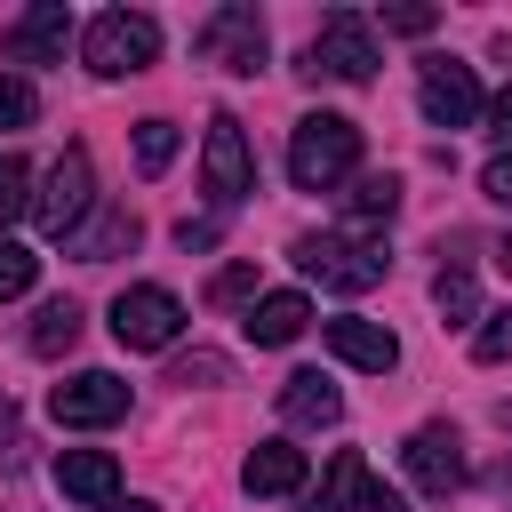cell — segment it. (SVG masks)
<instances>
[{"mask_svg": "<svg viewBox=\"0 0 512 512\" xmlns=\"http://www.w3.org/2000/svg\"><path fill=\"white\" fill-rule=\"evenodd\" d=\"M416 96H424V120H432V128H472V120H480V80H472V64H456V56H432L424 80H416Z\"/></svg>", "mask_w": 512, "mask_h": 512, "instance_id": "cell-10", "label": "cell"}, {"mask_svg": "<svg viewBox=\"0 0 512 512\" xmlns=\"http://www.w3.org/2000/svg\"><path fill=\"white\" fill-rule=\"evenodd\" d=\"M32 112H40V96H32V80H16V72H0V128H32Z\"/></svg>", "mask_w": 512, "mask_h": 512, "instance_id": "cell-26", "label": "cell"}, {"mask_svg": "<svg viewBox=\"0 0 512 512\" xmlns=\"http://www.w3.org/2000/svg\"><path fill=\"white\" fill-rule=\"evenodd\" d=\"M8 432H16V408H8V392H0V440H8Z\"/></svg>", "mask_w": 512, "mask_h": 512, "instance_id": "cell-35", "label": "cell"}, {"mask_svg": "<svg viewBox=\"0 0 512 512\" xmlns=\"http://www.w3.org/2000/svg\"><path fill=\"white\" fill-rule=\"evenodd\" d=\"M304 328H312V304H304L296 288H280V296H256V304H248V336H256V344H296Z\"/></svg>", "mask_w": 512, "mask_h": 512, "instance_id": "cell-18", "label": "cell"}, {"mask_svg": "<svg viewBox=\"0 0 512 512\" xmlns=\"http://www.w3.org/2000/svg\"><path fill=\"white\" fill-rule=\"evenodd\" d=\"M104 512H160V504H152V496H112Z\"/></svg>", "mask_w": 512, "mask_h": 512, "instance_id": "cell-34", "label": "cell"}, {"mask_svg": "<svg viewBox=\"0 0 512 512\" xmlns=\"http://www.w3.org/2000/svg\"><path fill=\"white\" fill-rule=\"evenodd\" d=\"M376 64H384V48H376V32H368V16H352V8H336V16H320V32H312V48H304V72L312 80H376Z\"/></svg>", "mask_w": 512, "mask_h": 512, "instance_id": "cell-4", "label": "cell"}, {"mask_svg": "<svg viewBox=\"0 0 512 512\" xmlns=\"http://www.w3.org/2000/svg\"><path fill=\"white\" fill-rule=\"evenodd\" d=\"M32 176H24V160L16 152H0V224H16L24 208H32V192H24Z\"/></svg>", "mask_w": 512, "mask_h": 512, "instance_id": "cell-27", "label": "cell"}, {"mask_svg": "<svg viewBox=\"0 0 512 512\" xmlns=\"http://www.w3.org/2000/svg\"><path fill=\"white\" fill-rule=\"evenodd\" d=\"M56 488H64L72 504H112V496H120L112 448H64V456H56Z\"/></svg>", "mask_w": 512, "mask_h": 512, "instance_id": "cell-15", "label": "cell"}, {"mask_svg": "<svg viewBox=\"0 0 512 512\" xmlns=\"http://www.w3.org/2000/svg\"><path fill=\"white\" fill-rule=\"evenodd\" d=\"M240 296H256V264H224L208 280V304H240Z\"/></svg>", "mask_w": 512, "mask_h": 512, "instance_id": "cell-28", "label": "cell"}, {"mask_svg": "<svg viewBox=\"0 0 512 512\" xmlns=\"http://www.w3.org/2000/svg\"><path fill=\"white\" fill-rule=\"evenodd\" d=\"M224 376H232V368H224L216 352H192V360H176V368H168V384H224Z\"/></svg>", "mask_w": 512, "mask_h": 512, "instance_id": "cell-29", "label": "cell"}, {"mask_svg": "<svg viewBox=\"0 0 512 512\" xmlns=\"http://www.w3.org/2000/svg\"><path fill=\"white\" fill-rule=\"evenodd\" d=\"M400 464H408V480H416L424 496H456V488H464V440H456L448 424H416L408 448H400Z\"/></svg>", "mask_w": 512, "mask_h": 512, "instance_id": "cell-11", "label": "cell"}, {"mask_svg": "<svg viewBox=\"0 0 512 512\" xmlns=\"http://www.w3.org/2000/svg\"><path fill=\"white\" fill-rule=\"evenodd\" d=\"M200 56L224 72H264V16L256 8H216L200 24Z\"/></svg>", "mask_w": 512, "mask_h": 512, "instance_id": "cell-12", "label": "cell"}, {"mask_svg": "<svg viewBox=\"0 0 512 512\" xmlns=\"http://www.w3.org/2000/svg\"><path fill=\"white\" fill-rule=\"evenodd\" d=\"M168 160H176V120H136V168L160 176Z\"/></svg>", "mask_w": 512, "mask_h": 512, "instance_id": "cell-23", "label": "cell"}, {"mask_svg": "<svg viewBox=\"0 0 512 512\" xmlns=\"http://www.w3.org/2000/svg\"><path fill=\"white\" fill-rule=\"evenodd\" d=\"M304 472H312L304 448H288V440H256L248 464H240V488H248V496H296Z\"/></svg>", "mask_w": 512, "mask_h": 512, "instance_id": "cell-14", "label": "cell"}, {"mask_svg": "<svg viewBox=\"0 0 512 512\" xmlns=\"http://www.w3.org/2000/svg\"><path fill=\"white\" fill-rule=\"evenodd\" d=\"M112 336H120L128 352H160V344L184 336V304H176L168 288H120V296H112Z\"/></svg>", "mask_w": 512, "mask_h": 512, "instance_id": "cell-7", "label": "cell"}, {"mask_svg": "<svg viewBox=\"0 0 512 512\" xmlns=\"http://www.w3.org/2000/svg\"><path fill=\"white\" fill-rule=\"evenodd\" d=\"M432 24H440L432 8H384V32H408V40H416V32H432Z\"/></svg>", "mask_w": 512, "mask_h": 512, "instance_id": "cell-31", "label": "cell"}, {"mask_svg": "<svg viewBox=\"0 0 512 512\" xmlns=\"http://www.w3.org/2000/svg\"><path fill=\"white\" fill-rule=\"evenodd\" d=\"M392 208H400V176H360V184L344 192V216H352V224H384Z\"/></svg>", "mask_w": 512, "mask_h": 512, "instance_id": "cell-21", "label": "cell"}, {"mask_svg": "<svg viewBox=\"0 0 512 512\" xmlns=\"http://www.w3.org/2000/svg\"><path fill=\"white\" fill-rule=\"evenodd\" d=\"M176 240H184V248H208V240H216V216H184Z\"/></svg>", "mask_w": 512, "mask_h": 512, "instance_id": "cell-33", "label": "cell"}, {"mask_svg": "<svg viewBox=\"0 0 512 512\" xmlns=\"http://www.w3.org/2000/svg\"><path fill=\"white\" fill-rule=\"evenodd\" d=\"M80 56H88V72L128 80V72H144V64L160 56V24H152L144 8H104V16H88Z\"/></svg>", "mask_w": 512, "mask_h": 512, "instance_id": "cell-3", "label": "cell"}, {"mask_svg": "<svg viewBox=\"0 0 512 512\" xmlns=\"http://www.w3.org/2000/svg\"><path fill=\"white\" fill-rule=\"evenodd\" d=\"M432 304H440L448 320H480V288H472V272H464V264H440V280H432Z\"/></svg>", "mask_w": 512, "mask_h": 512, "instance_id": "cell-22", "label": "cell"}, {"mask_svg": "<svg viewBox=\"0 0 512 512\" xmlns=\"http://www.w3.org/2000/svg\"><path fill=\"white\" fill-rule=\"evenodd\" d=\"M48 416H56V424H72V432L120 424V416H128V384H120L112 368H80V376H64V384L48 392Z\"/></svg>", "mask_w": 512, "mask_h": 512, "instance_id": "cell-8", "label": "cell"}, {"mask_svg": "<svg viewBox=\"0 0 512 512\" xmlns=\"http://www.w3.org/2000/svg\"><path fill=\"white\" fill-rule=\"evenodd\" d=\"M40 360H56V352H72L80 344V304L72 296H56V304H40V320H32V336H24Z\"/></svg>", "mask_w": 512, "mask_h": 512, "instance_id": "cell-20", "label": "cell"}, {"mask_svg": "<svg viewBox=\"0 0 512 512\" xmlns=\"http://www.w3.org/2000/svg\"><path fill=\"white\" fill-rule=\"evenodd\" d=\"M64 40H72V8L64 0H32L8 24V56L16 64H64Z\"/></svg>", "mask_w": 512, "mask_h": 512, "instance_id": "cell-13", "label": "cell"}, {"mask_svg": "<svg viewBox=\"0 0 512 512\" xmlns=\"http://www.w3.org/2000/svg\"><path fill=\"white\" fill-rule=\"evenodd\" d=\"M472 360H480V368L512 360V304H504V312H480V328H472Z\"/></svg>", "mask_w": 512, "mask_h": 512, "instance_id": "cell-24", "label": "cell"}, {"mask_svg": "<svg viewBox=\"0 0 512 512\" xmlns=\"http://www.w3.org/2000/svg\"><path fill=\"white\" fill-rule=\"evenodd\" d=\"M488 136H496V144H504V152H512V88H504V96H496V104H488Z\"/></svg>", "mask_w": 512, "mask_h": 512, "instance_id": "cell-32", "label": "cell"}, {"mask_svg": "<svg viewBox=\"0 0 512 512\" xmlns=\"http://www.w3.org/2000/svg\"><path fill=\"white\" fill-rule=\"evenodd\" d=\"M352 160H360V120H344V112H312V120H296V136H288V176H296L304 192L344 184Z\"/></svg>", "mask_w": 512, "mask_h": 512, "instance_id": "cell-1", "label": "cell"}, {"mask_svg": "<svg viewBox=\"0 0 512 512\" xmlns=\"http://www.w3.org/2000/svg\"><path fill=\"white\" fill-rule=\"evenodd\" d=\"M88 208H96V160H88V144H64V152H56V168H48V192L32 200V216H40V232L72 240Z\"/></svg>", "mask_w": 512, "mask_h": 512, "instance_id": "cell-5", "label": "cell"}, {"mask_svg": "<svg viewBox=\"0 0 512 512\" xmlns=\"http://www.w3.org/2000/svg\"><path fill=\"white\" fill-rule=\"evenodd\" d=\"M312 512H400V496L376 480V464H368L360 448H336V456H328V472H320Z\"/></svg>", "mask_w": 512, "mask_h": 512, "instance_id": "cell-9", "label": "cell"}, {"mask_svg": "<svg viewBox=\"0 0 512 512\" xmlns=\"http://www.w3.org/2000/svg\"><path fill=\"white\" fill-rule=\"evenodd\" d=\"M328 352L352 360V368H368V376H384V368L400 360V336L376 328V320H328Z\"/></svg>", "mask_w": 512, "mask_h": 512, "instance_id": "cell-16", "label": "cell"}, {"mask_svg": "<svg viewBox=\"0 0 512 512\" xmlns=\"http://www.w3.org/2000/svg\"><path fill=\"white\" fill-rule=\"evenodd\" d=\"M480 192H488V200H504V208H512V152H496V160H488V168H480Z\"/></svg>", "mask_w": 512, "mask_h": 512, "instance_id": "cell-30", "label": "cell"}, {"mask_svg": "<svg viewBox=\"0 0 512 512\" xmlns=\"http://www.w3.org/2000/svg\"><path fill=\"white\" fill-rule=\"evenodd\" d=\"M280 416H288V424H304V432H320V424H336V416H344V392H336L320 368H296V376L280 384Z\"/></svg>", "mask_w": 512, "mask_h": 512, "instance_id": "cell-17", "label": "cell"}, {"mask_svg": "<svg viewBox=\"0 0 512 512\" xmlns=\"http://www.w3.org/2000/svg\"><path fill=\"white\" fill-rule=\"evenodd\" d=\"M296 264H304L320 288H336V296H360V288H376V280L392 272L384 240H360V232H304V240H296Z\"/></svg>", "mask_w": 512, "mask_h": 512, "instance_id": "cell-2", "label": "cell"}, {"mask_svg": "<svg viewBox=\"0 0 512 512\" xmlns=\"http://www.w3.org/2000/svg\"><path fill=\"white\" fill-rule=\"evenodd\" d=\"M32 280H40V256H32L24 240H0V304H8V296H24Z\"/></svg>", "mask_w": 512, "mask_h": 512, "instance_id": "cell-25", "label": "cell"}, {"mask_svg": "<svg viewBox=\"0 0 512 512\" xmlns=\"http://www.w3.org/2000/svg\"><path fill=\"white\" fill-rule=\"evenodd\" d=\"M136 232H144V224H136V208H104V216H96V224H80L64 248H72L80 264H104V256H120V248H136Z\"/></svg>", "mask_w": 512, "mask_h": 512, "instance_id": "cell-19", "label": "cell"}, {"mask_svg": "<svg viewBox=\"0 0 512 512\" xmlns=\"http://www.w3.org/2000/svg\"><path fill=\"white\" fill-rule=\"evenodd\" d=\"M200 176H208V200L216 208H240L256 192V152H248V128L232 112L208 120V144H200Z\"/></svg>", "mask_w": 512, "mask_h": 512, "instance_id": "cell-6", "label": "cell"}]
</instances>
